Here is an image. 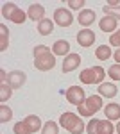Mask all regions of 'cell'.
I'll list each match as a JSON object with an SVG mask.
<instances>
[{
	"label": "cell",
	"instance_id": "1",
	"mask_svg": "<svg viewBox=\"0 0 120 134\" xmlns=\"http://www.w3.org/2000/svg\"><path fill=\"white\" fill-rule=\"evenodd\" d=\"M59 124L70 134H82V131L86 129L82 120L79 118V114H74V113H63L59 118Z\"/></svg>",
	"mask_w": 120,
	"mask_h": 134
},
{
	"label": "cell",
	"instance_id": "2",
	"mask_svg": "<svg viewBox=\"0 0 120 134\" xmlns=\"http://www.w3.org/2000/svg\"><path fill=\"white\" fill-rule=\"evenodd\" d=\"M41 129V120L36 114H29L25 120H22L18 124H14L13 131L14 134H34Z\"/></svg>",
	"mask_w": 120,
	"mask_h": 134
},
{
	"label": "cell",
	"instance_id": "3",
	"mask_svg": "<svg viewBox=\"0 0 120 134\" xmlns=\"http://www.w3.org/2000/svg\"><path fill=\"white\" fill-rule=\"evenodd\" d=\"M79 114L81 116H93V114L102 109V97L100 95H91L86 97V100L81 104L79 107Z\"/></svg>",
	"mask_w": 120,
	"mask_h": 134
},
{
	"label": "cell",
	"instance_id": "4",
	"mask_svg": "<svg viewBox=\"0 0 120 134\" xmlns=\"http://www.w3.org/2000/svg\"><path fill=\"white\" fill-rule=\"evenodd\" d=\"M104 77H106V72H104L102 66H91V68H86V70H82L81 75H79V79H81L82 84H102Z\"/></svg>",
	"mask_w": 120,
	"mask_h": 134
},
{
	"label": "cell",
	"instance_id": "5",
	"mask_svg": "<svg viewBox=\"0 0 120 134\" xmlns=\"http://www.w3.org/2000/svg\"><path fill=\"white\" fill-rule=\"evenodd\" d=\"M34 66L41 70V72H47V70H52L56 66V55L52 52H45V54H40L34 57Z\"/></svg>",
	"mask_w": 120,
	"mask_h": 134
},
{
	"label": "cell",
	"instance_id": "6",
	"mask_svg": "<svg viewBox=\"0 0 120 134\" xmlns=\"http://www.w3.org/2000/svg\"><path fill=\"white\" fill-rule=\"evenodd\" d=\"M66 100H68L72 105L79 107L81 104L86 100V93H84V90H82L81 86H70V88L66 90Z\"/></svg>",
	"mask_w": 120,
	"mask_h": 134
},
{
	"label": "cell",
	"instance_id": "7",
	"mask_svg": "<svg viewBox=\"0 0 120 134\" xmlns=\"http://www.w3.org/2000/svg\"><path fill=\"white\" fill-rule=\"evenodd\" d=\"M54 21L59 27H70L72 23H74V16H72V13L68 9L59 7V9H56V13H54Z\"/></svg>",
	"mask_w": 120,
	"mask_h": 134
},
{
	"label": "cell",
	"instance_id": "8",
	"mask_svg": "<svg viewBox=\"0 0 120 134\" xmlns=\"http://www.w3.org/2000/svg\"><path fill=\"white\" fill-rule=\"evenodd\" d=\"M81 55L79 54H68L66 57H65V61H63V73H70L74 72L75 68H79L81 64Z\"/></svg>",
	"mask_w": 120,
	"mask_h": 134
},
{
	"label": "cell",
	"instance_id": "9",
	"mask_svg": "<svg viewBox=\"0 0 120 134\" xmlns=\"http://www.w3.org/2000/svg\"><path fill=\"white\" fill-rule=\"evenodd\" d=\"M77 43H79L81 47H84V48L91 47V45L95 43V32L90 31V29L79 31V34H77Z\"/></svg>",
	"mask_w": 120,
	"mask_h": 134
},
{
	"label": "cell",
	"instance_id": "10",
	"mask_svg": "<svg viewBox=\"0 0 120 134\" xmlns=\"http://www.w3.org/2000/svg\"><path fill=\"white\" fill-rule=\"evenodd\" d=\"M27 81V77H25V73L20 72V70H14V72L9 73V77H7V84H9L13 90H16V88H22L23 84Z\"/></svg>",
	"mask_w": 120,
	"mask_h": 134
},
{
	"label": "cell",
	"instance_id": "11",
	"mask_svg": "<svg viewBox=\"0 0 120 134\" xmlns=\"http://www.w3.org/2000/svg\"><path fill=\"white\" fill-rule=\"evenodd\" d=\"M117 23H118V20L115 18V16H109V14H104V18L99 21V27L100 31L104 32H117Z\"/></svg>",
	"mask_w": 120,
	"mask_h": 134
},
{
	"label": "cell",
	"instance_id": "12",
	"mask_svg": "<svg viewBox=\"0 0 120 134\" xmlns=\"http://www.w3.org/2000/svg\"><path fill=\"white\" fill-rule=\"evenodd\" d=\"M27 16H29L30 20H45V7L41 5V4H30L29 5V9H27Z\"/></svg>",
	"mask_w": 120,
	"mask_h": 134
},
{
	"label": "cell",
	"instance_id": "13",
	"mask_svg": "<svg viewBox=\"0 0 120 134\" xmlns=\"http://www.w3.org/2000/svg\"><path fill=\"white\" fill-rule=\"evenodd\" d=\"M52 54L54 55H68L70 54V43L66 40H58L52 47Z\"/></svg>",
	"mask_w": 120,
	"mask_h": 134
},
{
	"label": "cell",
	"instance_id": "14",
	"mask_svg": "<svg viewBox=\"0 0 120 134\" xmlns=\"http://www.w3.org/2000/svg\"><path fill=\"white\" fill-rule=\"evenodd\" d=\"M99 95L100 97H108V98H113L117 95V86L111 82H102L99 86Z\"/></svg>",
	"mask_w": 120,
	"mask_h": 134
},
{
	"label": "cell",
	"instance_id": "15",
	"mask_svg": "<svg viewBox=\"0 0 120 134\" xmlns=\"http://www.w3.org/2000/svg\"><path fill=\"white\" fill-rule=\"evenodd\" d=\"M108 120H120V104H108L104 107Z\"/></svg>",
	"mask_w": 120,
	"mask_h": 134
},
{
	"label": "cell",
	"instance_id": "16",
	"mask_svg": "<svg viewBox=\"0 0 120 134\" xmlns=\"http://www.w3.org/2000/svg\"><path fill=\"white\" fill-rule=\"evenodd\" d=\"M79 23L81 25H84V27H88V25H91L93 23V20H95V11H91V9H84V11H81L79 13Z\"/></svg>",
	"mask_w": 120,
	"mask_h": 134
},
{
	"label": "cell",
	"instance_id": "17",
	"mask_svg": "<svg viewBox=\"0 0 120 134\" xmlns=\"http://www.w3.org/2000/svg\"><path fill=\"white\" fill-rule=\"evenodd\" d=\"M52 31H54V21L52 20H41L38 21V32H40L41 36H50L52 34Z\"/></svg>",
	"mask_w": 120,
	"mask_h": 134
},
{
	"label": "cell",
	"instance_id": "18",
	"mask_svg": "<svg viewBox=\"0 0 120 134\" xmlns=\"http://www.w3.org/2000/svg\"><path fill=\"white\" fill-rule=\"evenodd\" d=\"M115 127L111 124V120H99L97 125V134H113Z\"/></svg>",
	"mask_w": 120,
	"mask_h": 134
},
{
	"label": "cell",
	"instance_id": "19",
	"mask_svg": "<svg viewBox=\"0 0 120 134\" xmlns=\"http://www.w3.org/2000/svg\"><path fill=\"white\" fill-rule=\"evenodd\" d=\"M95 57L99 61H108L111 57V48L108 45H100L99 48H95Z\"/></svg>",
	"mask_w": 120,
	"mask_h": 134
},
{
	"label": "cell",
	"instance_id": "20",
	"mask_svg": "<svg viewBox=\"0 0 120 134\" xmlns=\"http://www.w3.org/2000/svg\"><path fill=\"white\" fill-rule=\"evenodd\" d=\"M16 9H18L16 4H13V2H4V4H2V16H4L6 20H11V16L14 14Z\"/></svg>",
	"mask_w": 120,
	"mask_h": 134
},
{
	"label": "cell",
	"instance_id": "21",
	"mask_svg": "<svg viewBox=\"0 0 120 134\" xmlns=\"http://www.w3.org/2000/svg\"><path fill=\"white\" fill-rule=\"evenodd\" d=\"M7 45H9V31H7V27L2 23V25H0V50L4 52L7 48Z\"/></svg>",
	"mask_w": 120,
	"mask_h": 134
},
{
	"label": "cell",
	"instance_id": "22",
	"mask_svg": "<svg viewBox=\"0 0 120 134\" xmlns=\"http://www.w3.org/2000/svg\"><path fill=\"white\" fill-rule=\"evenodd\" d=\"M11 95H13V88H11L9 84L6 82V84H2L0 86V102L4 104L6 100H9L11 98Z\"/></svg>",
	"mask_w": 120,
	"mask_h": 134
},
{
	"label": "cell",
	"instance_id": "23",
	"mask_svg": "<svg viewBox=\"0 0 120 134\" xmlns=\"http://www.w3.org/2000/svg\"><path fill=\"white\" fill-rule=\"evenodd\" d=\"M13 118V111L9 109V105H0V122L6 124Z\"/></svg>",
	"mask_w": 120,
	"mask_h": 134
},
{
	"label": "cell",
	"instance_id": "24",
	"mask_svg": "<svg viewBox=\"0 0 120 134\" xmlns=\"http://www.w3.org/2000/svg\"><path fill=\"white\" fill-rule=\"evenodd\" d=\"M41 134H58V124L56 122H47L41 127Z\"/></svg>",
	"mask_w": 120,
	"mask_h": 134
},
{
	"label": "cell",
	"instance_id": "25",
	"mask_svg": "<svg viewBox=\"0 0 120 134\" xmlns=\"http://www.w3.org/2000/svg\"><path fill=\"white\" fill-rule=\"evenodd\" d=\"M108 75H109L113 81H120V64H118V63H115V64H111V66H109Z\"/></svg>",
	"mask_w": 120,
	"mask_h": 134
},
{
	"label": "cell",
	"instance_id": "26",
	"mask_svg": "<svg viewBox=\"0 0 120 134\" xmlns=\"http://www.w3.org/2000/svg\"><path fill=\"white\" fill-rule=\"evenodd\" d=\"M25 16H27V14L18 7V9L14 11V14L11 16V21H14V23H23V21H25Z\"/></svg>",
	"mask_w": 120,
	"mask_h": 134
},
{
	"label": "cell",
	"instance_id": "27",
	"mask_svg": "<svg viewBox=\"0 0 120 134\" xmlns=\"http://www.w3.org/2000/svg\"><path fill=\"white\" fill-rule=\"evenodd\" d=\"M102 11H104V14H109V16H115L117 20H120V7H108V5H102Z\"/></svg>",
	"mask_w": 120,
	"mask_h": 134
},
{
	"label": "cell",
	"instance_id": "28",
	"mask_svg": "<svg viewBox=\"0 0 120 134\" xmlns=\"http://www.w3.org/2000/svg\"><path fill=\"white\" fill-rule=\"evenodd\" d=\"M109 45L111 47H120V29H117V32L109 36Z\"/></svg>",
	"mask_w": 120,
	"mask_h": 134
},
{
	"label": "cell",
	"instance_id": "29",
	"mask_svg": "<svg viewBox=\"0 0 120 134\" xmlns=\"http://www.w3.org/2000/svg\"><path fill=\"white\" fill-rule=\"evenodd\" d=\"M97 125H99V120H90V124L86 125L88 134H97Z\"/></svg>",
	"mask_w": 120,
	"mask_h": 134
},
{
	"label": "cell",
	"instance_id": "30",
	"mask_svg": "<svg viewBox=\"0 0 120 134\" xmlns=\"http://www.w3.org/2000/svg\"><path fill=\"white\" fill-rule=\"evenodd\" d=\"M84 4H86L84 0H68V5H70L72 9H81Z\"/></svg>",
	"mask_w": 120,
	"mask_h": 134
},
{
	"label": "cell",
	"instance_id": "31",
	"mask_svg": "<svg viewBox=\"0 0 120 134\" xmlns=\"http://www.w3.org/2000/svg\"><path fill=\"white\" fill-rule=\"evenodd\" d=\"M49 50H50L49 47H45V45H38V47L34 48V57L40 55V54H45V52H49Z\"/></svg>",
	"mask_w": 120,
	"mask_h": 134
},
{
	"label": "cell",
	"instance_id": "32",
	"mask_svg": "<svg viewBox=\"0 0 120 134\" xmlns=\"http://www.w3.org/2000/svg\"><path fill=\"white\" fill-rule=\"evenodd\" d=\"M106 5H108V7H120V2H117V0H115V2H108Z\"/></svg>",
	"mask_w": 120,
	"mask_h": 134
},
{
	"label": "cell",
	"instance_id": "33",
	"mask_svg": "<svg viewBox=\"0 0 120 134\" xmlns=\"http://www.w3.org/2000/svg\"><path fill=\"white\" fill-rule=\"evenodd\" d=\"M115 61L120 64V48H117V52H115Z\"/></svg>",
	"mask_w": 120,
	"mask_h": 134
},
{
	"label": "cell",
	"instance_id": "34",
	"mask_svg": "<svg viewBox=\"0 0 120 134\" xmlns=\"http://www.w3.org/2000/svg\"><path fill=\"white\" fill-rule=\"evenodd\" d=\"M117 132L120 134V120H118V124H117Z\"/></svg>",
	"mask_w": 120,
	"mask_h": 134
}]
</instances>
